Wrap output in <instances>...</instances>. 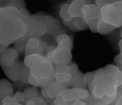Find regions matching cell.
I'll return each instance as SVG.
<instances>
[{
    "mask_svg": "<svg viewBox=\"0 0 122 105\" xmlns=\"http://www.w3.org/2000/svg\"><path fill=\"white\" fill-rule=\"evenodd\" d=\"M3 19L0 18V43L9 45L25 34L27 25L20 18Z\"/></svg>",
    "mask_w": 122,
    "mask_h": 105,
    "instance_id": "obj_1",
    "label": "cell"
},
{
    "mask_svg": "<svg viewBox=\"0 0 122 105\" xmlns=\"http://www.w3.org/2000/svg\"><path fill=\"white\" fill-rule=\"evenodd\" d=\"M101 18L116 28L122 26V0H118L100 8Z\"/></svg>",
    "mask_w": 122,
    "mask_h": 105,
    "instance_id": "obj_2",
    "label": "cell"
},
{
    "mask_svg": "<svg viewBox=\"0 0 122 105\" xmlns=\"http://www.w3.org/2000/svg\"><path fill=\"white\" fill-rule=\"evenodd\" d=\"M44 56L54 66L60 65L69 64L72 60L71 50L51 46L47 47Z\"/></svg>",
    "mask_w": 122,
    "mask_h": 105,
    "instance_id": "obj_3",
    "label": "cell"
},
{
    "mask_svg": "<svg viewBox=\"0 0 122 105\" xmlns=\"http://www.w3.org/2000/svg\"><path fill=\"white\" fill-rule=\"evenodd\" d=\"M30 75L40 79H49L54 77V65L46 58L30 68Z\"/></svg>",
    "mask_w": 122,
    "mask_h": 105,
    "instance_id": "obj_4",
    "label": "cell"
},
{
    "mask_svg": "<svg viewBox=\"0 0 122 105\" xmlns=\"http://www.w3.org/2000/svg\"><path fill=\"white\" fill-rule=\"evenodd\" d=\"M89 95V91L84 88L69 87L61 91L57 96L56 99L65 102L73 101L77 100H86Z\"/></svg>",
    "mask_w": 122,
    "mask_h": 105,
    "instance_id": "obj_5",
    "label": "cell"
},
{
    "mask_svg": "<svg viewBox=\"0 0 122 105\" xmlns=\"http://www.w3.org/2000/svg\"><path fill=\"white\" fill-rule=\"evenodd\" d=\"M47 48L45 42L40 38L31 37L27 41L24 53L25 56L33 54H38L44 56V53Z\"/></svg>",
    "mask_w": 122,
    "mask_h": 105,
    "instance_id": "obj_6",
    "label": "cell"
},
{
    "mask_svg": "<svg viewBox=\"0 0 122 105\" xmlns=\"http://www.w3.org/2000/svg\"><path fill=\"white\" fill-rule=\"evenodd\" d=\"M69 65L71 77L70 81L67 84V86L69 87L86 88L87 86L83 81V74L79 70L78 66L73 63H70Z\"/></svg>",
    "mask_w": 122,
    "mask_h": 105,
    "instance_id": "obj_7",
    "label": "cell"
},
{
    "mask_svg": "<svg viewBox=\"0 0 122 105\" xmlns=\"http://www.w3.org/2000/svg\"><path fill=\"white\" fill-rule=\"evenodd\" d=\"M82 17L87 23L94 20L100 19V8L94 3H88L85 4L81 9Z\"/></svg>",
    "mask_w": 122,
    "mask_h": 105,
    "instance_id": "obj_8",
    "label": "cell"
},
{
    "mask_svg": "<svg viewBox=\"0 0 122 105\" xmlns=\"http://www.w3.org/2000/svg\"><path fill=\"white\" fill-rule=\"evenodd\" d=\"M18 51L12 47H8L3 52L0 53V66L6 67L15 62L19 57Z\"/></svg>",
    "mask_w": 122,
    "mask_h": 105,
    "instance_id": "obj_9",
    "label": "cell"
},
{
    "mask_svg": "<svg viewBox=\"0 0 122 105\" xmlns=\"http://www.w3.org/2000/svg\"><path fill=\"white\" fill-rule=\"evenodd\" d=\"M23 63V61L17 59L12 64L6 67H2L1 68L7 78L14 82L19 80L20 70Z\"/></svg>",
    "mask_w": 122,
    "mask_h": 105,
    "instance_id": "obj_10",
    "label": "cell"
},
{
    "mask_svg": "<svg viewBox=\"0 0 122 105\" xmlns=\"http://www.w3.org/2000/svg\"><path fill=\"white\" fill-rule=\"evenodd\" d=\"M46 87L48 97L52 100L56 99L61 91L69 88L66 84L58 82L55 79L47 85Z\"/></svg>",
    "mask_w": 122,
    "mask_h": 105,
    "instance_id": "obj_11",
    "label": "cell"
},
{
    "mask_svg": "<svg viewBox=\"0 0 122 105\" xmlns=\"http://www.w3.org/2000/svg\"><path fill=\"white\" fill-rule=\"evenodd\" d=\"M86 4H88L86 0H72L68 10L70 16L72 18L82 17L81 9Z\"/></svg>",
    "mask_w": 122,
    "mask_h": 105,
    "instance_id": "obj_12",
    "label": "cell"
},
{
    "mask_svg": "<svg viewBox=\"0 0 122 105\" xmlns=\"http://www.w3.org/2000/svg\"><path fill=\"white\" fill-rule=\"evenodd\" d=\"M14 88L12 84L7 79L0 78V103L8 95H13Z\"/></svg>",
    "mask_w": 122,
    "mask_h": 105,
    "instance_id": "obj_13",
    "label": "cell"
},
{
    "mask_svg": "<svg viewBox=\"0 0 122 105\" xmlns=\"http://www.w3.org/2000/svg\"><path fill=\"white\" fill-rule=\"evenodd\" d=\"M57 47L68 48L71 50L73 43L70 37L65 33H61L56 36Z\"/></svg>",
    "mask_w": 122,
    "mask_h": 105,
    "instance_id": "obj_14",
    "label": "cell"
},
{
    "mask_svg": "<svg viewBox=\"0 0 122 105\" xmlns=\"http://www.w3.org/2000/svg\"><path fill=\"white\" fill-rule=\"evenodd\" d=\"M116 29H117L116 27L105 22L101 18L97 24V33L102 35L110 34Z\"/></svg>",
    "mask_w": 122,
    "mask_h": 105,
    "instance_id": "obj_15",
    "label": "cell"
},
{
    "mask_svg": "<svg viewBox=\"0 0 122 105\" xmlns=\"http://www.w3.org/2000/svg\"><path fill=\"white\" fill-rule=\"evenodd\" d=\"M44 56L33 54L28 56H25L23 61L24 65L29 68H31L38 62L45 59Z\"/></svg>",
    "mask_w": 122,
    "mask_h": 105,
    "instance_id": "obj_16",
    "label": "cell"
},
{
    "mask_svg": "<svg viewBox=\"0 0 122 105\" xmlns=\"http://www.w3.org/2000/svg\"><path fill=\"white\" fill-rule=\"evenodd\" d=\"M30 76V68L25 66L24 63H23L20 70L19 80L24 85H30L28 80Z\"/></svg>",
    "mask_w": 122,
    "mask_h": 105,
    "instance_id": "obj_17",
    "label": "cell"
},
{
    "mask_svg": "<svg viewBox=\"0 0 122 105\" xmlns=\"http://www.w3.org/2000/svg\"><path fill=\"white\" fill-rule=\"evenodd\" d=\"M54 78L49 79H40L36 78L31 75L30 76L29 78V84L30 85H31L33 86L37 87H42L43 86H46L48 85L51 81L54 80Z\"/></svg>",
    "mask_w": 122,
    "mask_h": 105,
    "instance_id": "obj_18",
    "label": "cell"
},
{
    "mask_svg": "<svg viewBox=\"0 0 122 105\" xmlns=\"http://www.w3.org/2000/svg\"><path fill=\"white\" fill-rule=\"evenodd\" d=\"M54 77L56 81L67 85L70 81L71 76L70 73L55 72Z\"/></svg>",
    "mask_w": 122,
    "mask_h": 105,
    "instance_id": "obj_19",
    "label": "cell"
},
{
    "mask_svg": "<svg viewBox=\"0 0 122 105\" xmlns=\"http://www.w3.org/2000/svg\"><path fill=\"white\" fill-rule=\"evenodd\" d=\"M69 3H64L60 7L59 10V15L60 17L64 20H71L73 19V18L71 17L69 13Z\"/></svg>",
    "mask_w": 122,
    "mask_h": 105,
    "instance_id": "obj_20",
    "label": "cell"
},
{
    "mask_svg": "<svg viewBox=\"0 0 122 105\" xmlns=\"http://www.w3.org/2000/svg\"><path fill=\"white\" fill-rule=\"evenodd\" d=\"M23 92L26 100L27 99L37 97L40 95L38 87L33 86L26 87Z\"/></svg>",
    "mask_w": 122,
    "mask_h": 105,
    "instance_id": "obj_21",
    "label": "cell"
},
{
    "mask_svg": "<svg viewBox=\"0 0 122 105\" xmlns=\"http://www.w3.org/2000/svg\"><path fill=\"white\" fill-rule=\"evenodd\" d=\"M73 24L77 30H84L88 28V25L82 17L73 18Z\"/></svg>",
    "mask_w": 122,
    "mask_h": 105,
    "instance_id": "obj_22",
    "label": "cell"
},
{
    "mask_svg": "<svg viewBox=\"0 0 122 105\" xmlns=\"http://www.w3.org/2000/svg\"><path fill=\"white\" fill-rule=\"evenodd\" d=\"M25 105H49L45 101V99L39 95L37 97H33L27 99L25 103Z\"/></svg>",
    "mask_w": 122,
    "mask_h": 105,
    "instance_id": "obj_23",
    "label": "cell"
},
{
    "mask_svg": "<svg viewBox=\"0 0 122 105\" xmlns=\"http://www.w3.org/2000/svg\"><path fill=\"white\" fill-rule=\"evenodd\" d=\"M19 103L14 95H8L5 97L1 101V104L3 105H15Z\"/></svg>",
    "mask_w": 122,
    "mask_h": 105,
    "instance_id": "obj_24",
    "label": "cell"
},
{
    "mask_svg": "<svg viewBox=\"0 0 122 105\" xmlns=\"http://www.w3.org/2000/svg\"><path fill=\"white\" fill-rule=\"evenodd\" d=\"M96 71L97 70H95L92 72H88L85 74H83V81L84 83L87 85V86L88 84L92 82L93 80Z\"/></svg>",
    "mask_w": 122,
    "mask_h": 105,
    "instance_id": "obj_25",
    "label": "cell"
},
{
    "mask_svg": "<svg viewBox=\"0 0 122 105\" xmlns=\"http://www.w3.org/2000/svg\"><path fill=\"white\" fill-rule=\"evenodd\" d=\"M117 0H94V4L101 8L106 5L111 4Z\"/></svg>",
    "mask_w": 122,
    "mask_h": 105,
    "instance_id": "obj_26",
    "label": "cell"
},
{
    "mask_svg": "<svg viewBox=\"0 0 122 105\" xmlns=\"http://www.w3.org/2000/svg\"><path fill=\"white\" fill-rule=\"evenodd\" d=\"M14 95L19 103H20L21 104H23V103L25 104L26 101V99L23 92L18 91L15 93Z\"/></svg>",
    "mask_w": 122,
    "mask_h": 105,
    "instance_id": "obj_27",
    "label": "cell"
},
{
    "mask_svg": "<svg viewBox=\"0 0 122 105\" xmlns=\"http://www.w3.org/2000/svg\"><path fill=\"white\" fill-rule=\"evenodd\" d=\"M72 20H68V21L62 20V22H63V23L64 24V25H65L66 26H67L70 30H71L72 31H78L73 24Z\"/></svg>",
    "mask_w": 122,
    "mask_h": 105,
    "instance_id": "obj_28",
    "label": "cell"
},
{
    "mask_svg": "<svg viewBox=\"0 0 122 105\" xmlns=\"http://www.w3.org/2000/svg\"><path fill=\"white\" fill-rule=\"evenodd\" d=\"M114 62L117 64V67L119 68V67H120V68L122 70V53H120L117 55H116L114 58ZM120 69V68H119Z\"/></svg>",
    "mask_w": 122,
    "mask_h": 105,
    "instance_id": "obj_29",
    "label": "cell"
},
{
    "mask_svg": "<svg viewBox=\"0 0 122 105\" xmlns=\"http://www.w3.org/2000/svg\"><path fill=\"white\" fill-rule=\"evenodd\" d=\"M114 105H122V95L120 94L114 101Z\"/></svg>",
    "mask_w": 122,
    "mask_h": 105,
    "instance_id": "obj_30",
    "label": "cell"
},
{
    "mask_svg": "<svg viewBox=\"0 0 122 105\" xmlns=\"http://www.w3.org/2000/svg\"><path fill=\"white\" fill-rule=\"evenodd\" d=\"M118 46L120 50V53H122V38L119 41Z\"/></svg>",
    "mask_w": 122,
    "mask_h": 105,
    "instance_id": "obj_31",
    "label": "cell"
},
{
    "mask_svg": "<svg viewBox=\"0 0 122 105\" xmlns=\"http://www.w3.org/2000/svg\"><path fill=\"white\" fill-rule=\"evenodd\" d=\"M15 105H23L22 104H21V103H17L16 104H15Z\"/></svg>",
    "mask_w": 122,
    "mask_h": 105,
    "instance_id": "obj_32",
    "label": "cell"
},
{
    "mask_svg": "<svg viewBox=\"0 0 122 105\" xmlns=\"http://www.w3.org/2000/svg\"><path fill=\"white\" fill-rule=\"evenodd\" d=\"M120 36H121V38H122V29H121V31H120Z\"/></svg>",
    "mask_w": 122,
    "mask_h": 105,
    "instance_id": "obj_33",
    "label": "cell"
}]
</instances>
